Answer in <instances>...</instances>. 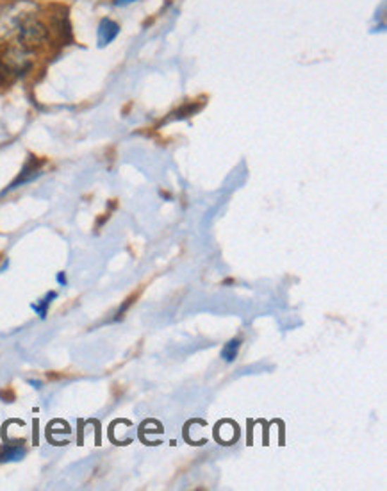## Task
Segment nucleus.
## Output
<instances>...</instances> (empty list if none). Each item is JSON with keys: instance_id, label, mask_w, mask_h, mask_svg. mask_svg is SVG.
I'll return each mask as SVG.
<instances>
[{"instance_id": "f257e3e1", "label": "nucleus", "mask_w": 387, "mask_h": 491, "mask_svg": "<svg viewBox=\"0 0 387 491\" xmlns=\"http://www.w3.org/2000/svg\"><path fill=\"white\" fill-rule=\"evenodd\" d=\"M49 40V29L36 18H27L20 23L18 42L25 50H36Z\"/></svg>"}, {"instance_id": "f03ea898", "label": "nucleus", "mask_w": 387, "mask_h": 491, "mask_svg": "<svg viewBox=\"0 0 387 491\" xmlns=\"http://www.w3.org/2000/svg\"><path fill=\"white\" fill-rule=\"evenodd\" d=\"M25 456V450L23 447L9 445L0 450V463H6V461H18Z\"/></svg>"}, {"instance_id": "7ed1b4c3", "label": "nucleus", "mask_w": 387, "mask_h": 491, "mask_svg": "<svg viewBox=\"0 0 387 491\" xmlns=\"http://www.w3.org/2000/svg\"><path fill=\"white\" fill-rule=\"evenodd\" d=\"M241 341L240 339H232V341H228L227 345L223 346V351H221V358L225 359V361H234L235 356H238V351H240Z\"/></svg>"}, {"instance_id": "20e7f679", "label": "nucleus", "mask_w": 387, "mask_h": 491, "mask_svg": "<svg viewBox=\"0 0 387 491\" xmlns=\"http://www.w3.org/2000/svg\"><path fill=\"white\" fill-rule=\"evenodd\" d=\"M13 72L8 65H6L2 59H0V84H6L9 79H11Z\"/></svg>"}, {"instance_id": "39448f33", "label": "nucleus", "mask_w": 387, "mask_h": 491, "mask_svg": "<svg viewBox=\"0 0 387 491\" xmlns=\"http://www.w3.org/2000/svg\"><path fill=\"white\" fill-rule=\"evenodd\" d=\"M50 298H56V293H49V297L43 298L42 304H39V305H32V308H35L36 311L39 313V316H42V318L47 315V305L50 304Z\"/></svg>"}, {"instance_id": "423d86ee", "label": "nucleus", "mask_w": 387, "mask_h": 491, "mask_svg": "<svg viewBox=\"0 0 387 491\" xmlns=\"http://www.w3.org/2000/svg\"><path fill=\"white\" fill-rule=\"evenodd\" d=\"M57 281H59V282H66L65 275H63V274H59V275H57Z\"/></svg>"}]
</instances>
